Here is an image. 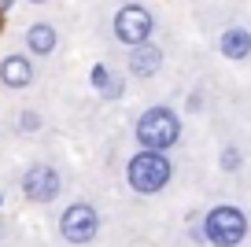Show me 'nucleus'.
Returning a JSON list of instances; mask_svg holds the SVG:
<instances>
[{"label":"nucleus","mask_w":251,"mask_h":247,"mask_svg":"<svg viewBox=\"0 0 251 247\" xmlns=\"http://www.w3.org/2000/svg\"><path fill=\"white\" fill-rule=\"evenodd\" d=\"M170 173H174V166H170V159H166L163 151H137L133 159H129V166H126V181L141 196L163 192Z\"/></svg>","instance_id":"1"},{"label":"nucleus","mask_w":251,"mask_h":247,"mask_svg":"<svg viewBox=\"0 0 251 247\" xmlns=\"http://www.w3.org/2000/svg\"><path fill=\"white\" fill-rule=\"evenodd\" d=\"M137 140L144 144V151H166L181 140V122L170 107H151L137 118Z\"/></svg>","instance_id":"2"},{"label":"nucleus","mask_w":251,"mask_h":247,"mask_svg":"<svg viewBox=\"0 0 251 247\" xmlns=\"http://www.w3.org/2000/svg\"><path fill=\"white\" fill-rule=\"evenodd\" d=\"M203 232L214 247H236L244 236H248V214L240 207H214L211 214L203 218Z\"/></svg>","instance_id":"3"},{"label":"nucleus","mask_w":251,"mask_h":247,"mask_svg":"<svg viewBox=\"0 0 251 247\" xmlns=\"http://www.w3.org/2000/svg\"><path fill=\"white\" fill-rule=\"evenodd\" d=\"M59 232H63L67 244H89L100 232V214L89 203H71L59 218Z\"/></svg>","instance_id":"4"},{"label":"nucleus","mask_w":251,"mask_h":247,"mask_svg":"<svg viewBox=\"0 0 251 247\" xmlns=\"http://www.w3.org/2000/svg\"><path fill=\"white\" fill-rule=\"evenodd\" d=\"M59 192H63V177L48 162H37V166H30L23 173V196L30 203H52Z\"/></svg>","instance_id":"5"},{"label":"nucleus","mask_w":251,"mask_h":247,"mask_svg":"<svg viewBox=\"0 0 251 247\" xmlns=\"http://www.w3.org/2000/svg\"><path fill=\"white\" fill-rule=\"evenodd\" d=\"M115 37L122 41V45H129V48L144 45V41L151 37V11L141 8V4H126L115 15Z\"/></svg>","instance_id":"6"},{"label":"nucleus","mask_w":251,"mask_h":247,"mask_svg":"<svg viewBox=\"0 0 251 247\" xmlns=\"http://www.w3.org/2000/svg\"><path fill=\"white\" fill-rule=\"evenodd\" d=\"M0 81L8 89H26L33 81V67L26 55H8V59L0 63Z\"/></svg>","instance_id":"7"},{"label":"nucleus","mask_w":251,"mask_h":247,"mask_svg":"<svg viewBox=\"0 0 251 247\" xmlns=\"http://www.w3.org/2000/svg\"><path fill=\"white\" fill-rule=\"evenodd\" d=\"M159 67H163V52H159L155 45H137L133 52H129V70H133L137 77L159 74Z\"/></svg>","instance_id":"8"},{"label":"nucleus","mask_w":251,"mask_h":247,"mask_svg":"<svg viewBox=\"0 0 251 247\" xmlns=\"http://www.w3.org/2000/svg\"><path fill=\"white\" fill-rule=\"evenodd\" d=\"M218 48H222V55H226V59H248V55H251V33L240 30V26H233V30L222 33Z\"/></svg>","instance_id":"9"},{"label":"nucleus","mask_w":251,"mask_h":247,"mask_svg":"<svg viewBox=\"0 0 251 247\" xmlns=\"http://www.w3.org/2000/svg\"><path fill=\"white\" fill-rule=\"evenodd\" d=\"M26 45H30V52H37V55L55 52V30L48 23H33L30 30H26Z\"/></svg>","instance_id":"10"},{"label":"nucleus","mask_w":251,"mask_h":247,"mask_svg":"<svg viewBox=\"0 0 251 247\" xmlns=\"http://www.w3.org/2000/svg\"><path fill=\"white\" fill-rule=\"evenodd\" d=\"M222 170H240V151H236V148H226V151H222Z\"/></svg>","instance_id":"11"},{"label":"nucleus","mask_w":251,"mask_h":247,"mask_svg":"<svg viewBox=\"0 0 251 247\" xmlns=\"http://www.w3.org/2000/svg\"><path fill=\"white\" fill-rule=\"evenodd\" d=\"M93 85H96V89H111V74H107V67H96V70H93Z\"/></svg>","instance_id":"12"},{"label":"nucleus","mask_w":251,"mask_h":247,"mask_svg":"<svg viewBox=\"0 0 251 247\" xmlns=\"http://www.w3.org/2000/svg\"><path fill=\"white\" fill-rule=\"evenodd\" d=\"M23 125L26 129H37V115H23Z\"/></svg>","instance_id":"13"}]
</instances>
